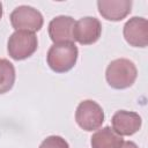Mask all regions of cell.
<instances>
[{"instance_id":"6da1fadb","label":"cell","mask_w":148,"mask_h":148,"mask_svg":"<svg viewBox=\"0 0 148 148\" xmlns=\"http://www.w3.org/2000/svg\"><path fill=\"white\" fill-rule=\"evenodd\" d=\"M138 69L135 64L126 58L112 60L105 71V79L108 84L113 89L130 88L136 80Z\"/></svg>"},{"instance_id":"7a4b0ae2","label":"cell","mask_w":148,"mask_h":148,"mask_svg":"<svg viewBox=\"0 0 148 148\" xmlns=\"http://www.w3.org/2000/svg\"><path fill=\"white\" fill-rule=\"evenodd\" d=\"M77 57L79 50L74 42L57 43L50 46L46 54V61L53 72L66 73L75 66Z\"/></svg>"},{"instance_id":"3957f363","label":"cell","mask_w":148,"mask_h":148,"mask_svg":"<svg viewBox=\"0 0 148 148\" xmlns=\"http://www.w3.org/2000/svg\"><path fill=\"white\" fill-rule=\"evenodd\" d=\"M38 47V39L34 32L16 30L10 35L7 43V51L12 59L24 60L31 57Z\"/></svg>"},{"instance_id":"277c9868","label":"cell","mask_w":148,"mask_h":148,"mask_svg":"<svg viewBox=\"0 0 148 148\" xmlns=\"http://www.w3.org/2000/svg\"><path fill=\"white\" fill-rule=\"evenodd\" d=\"M104 118L105 116L102 106L92 99L80 102L75 111L76 124L87 132L98 130L104 123Z\"/></svg>"},{"instance_id":"5b68a950","label":"cell","mask_w":148,"mask_h":148,"mask_svg":"<svg viewBox=\"0 0 148 148\" xmlns=\"http://www.w3.org/2000/svg\"><path fill=\"white\" fill-rule=\"evenodd\" d=\"M10 23L12 27L16 30H25L30 32L39 31L44 24L43 15L39 10L31 6L22 5L16 7L10 13Z\"/></svg>"},{"instance_id":"8992f818","label":"cell","mask_w":148,"mask_h":148,"mask_svg":"<svg viewBox=\"0 0 148 148\" xmlns=\"http://www.w3.org/2000/svg\"><path fill=\"white\" fill-rule=\"evenodd\" d=\"M102 35V23L98 18L86 16L75 22L73 28V39L81 45L96 43Z\"/></svg>"},{"instance_id":"52a82bcc","label":"cell","mask_w":148,"mask_h":148,"mask_svg":"<svg viewBox=\"0 0 148 148\" xmlns=\"http://www.w3.org/2000/svg\"><path fill=\"white\" fill-rule=\"evenodd\" d=\"M123 35L131 46L146 47L148 45V21L139 16L130 18L124 25Z\"/></svg>"},{"instance_id":"ba28073f","label":"cell","mask_w":148,"mask_h":148,"mask_svg":"<svg viewBox=\"0 0 148 148\" xmlns=\"http://www.w3.org/2000/svg\"><path fill=\"white\" fill-rule=\"evenodd\" d=\"M112 130L120 136H130L135 134L142 125V119L139 113L133 111L119 110L111 118Z\"/></svg>"},{"instance_id":"9c48e42d","label":"cell","mask_w":148,"mask_h":148,"mask_svg":"<svg viewBox=\"0 0 148 148\" xmlns=\"http://www.w3.org/2000/svg\"><path fill=\"white\" fill-rule=\"evenodd\" d=\"M131 0H99L97 8L101 16L108 21H121L132 10Z\"/></svg>"},{"instance_id":"30bf717a","label":"cell","mask_w":148,"mask_h":148,"mask_svg":"<svg viewBox=\"0 0 148 148\" xmlns=\"http://www.w3.org/2000/svg\"><path fill=\"white\" fill-rule=\"evenodd\" d=\"M75 21L71 16L60 15L52 18L49 23V36L53 44L74 42L73 39V28Z\"/></svg>"},{"instance_id":"8fae6325","label":"cell","mask_w":148,"mask_h":148,"mask_svg":"<svg viewBox=\"0 0 148 148\" xmlns=\"http://www.w3.org/2000/svg\"><path fill=\"white\" fill-rule=\"evenodd\" d=\"M123 143V136L117 134L110 126L98 130L90 138L91 148H120Z\"/></svg>"},{"instance_id":"7c38bea8","label":"cell","mask_w":148,"mask_h":148,"mask_svg":"<svg viewBox=\"0 0 148 148\" xmlns=\"http://www.w3.org/2000/svg\"><path fill=\"white\" fill-rule=\"evenodd\" d=\"M15 67L5 58H0V95L8 92L15 83Z\"/></svg>"},{"instance_id":"4fadbf2b","label":"cell","mask_w":148,"mask_h":148,"mask_svg":"<svg viewBox=\"0 0 148 148\" xmlns=\"http://www.w3.org/2000/svg\"><path fill=\"white\" fill-rule=\"evenodd\" d=\"M39 148H69V145L62 136L50 135L42 141Z\"/></svg>"},{"instance_id":"5bb4252c","label":"cell","mask_w":148,"mask_h":148,"mask_svg":"<svg viewBox=\"0 0 148 148\" xmlns=\"http://www.w3.org/2000/svg\"><path fill=\"white\" fill-rule=\"evenodd\" d=\"M120 148H139V147L133 141H124V143H123V146Z\"/></svg>"},{"instance_id":"9a60e30c","label":"cell","mask_w":148,"mask_h":148,"mask_svg":"<svg viewBox=\"0 0 148 148\" xmlns=\"http://www.w3.org/2000/svg\"><path fill=\"white\" fill-rule=\"evenodd\" d=\"M2 14H3V10H2V3L0 2V20L2 17Z\"/></svg>"}]
</instances>
